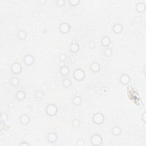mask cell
Listing matches in <instances>:
<instances>
[{
	"label": "cell",
	"mask_w": 146,
	"mask_h": 146,
	"mask_svg": "<svg viewBox=\"0 0 146 146\" xmlns=\"http://www.w3.org/2000/svg\"><path fill=\"white\" fill-rule=\"evenodd\" d=\"M73 76L75 80L78 81H81L85 77V73H84V71L83 70L78 69H76L74 72Z\"/></svg>",
	"instance_id": "1"
},
{
	"label": "cell",
	"mask_w": 146,
	"mask_h": 146,
	"mask_svg": "<svg viewBox=\"0 0 146 146\" xmlns=\"http://www.w3.org/2000/svg\"><path fill=\"white\" fill-rule=\"evenodd\" d=\"M103 139L101 136L98 134H95L91 138V143L94 146H98L102 143Z\"/></svg>",
	"instance_id": "2"
},
{
	"label": "cell",
	"mask_w": 146,
	"mask_h": 146,
	"mask_svg": "<svg viewBox=\"0 0 146 146\" xmlns=\"http://www.w3.org/2000/svg\"><path fill=\"white\" fill-rule=\"evenodd\" d=\"M46 112L49 116H54L58 112V109L56 105L51 104L47 106Z\"/></svg>",
	"instance_id": "3"
},
{
	"label": "cell",
	"mask_w": 146,
	"mask_h": 146,
	"mask_svg": "<svg viewBox=\"0 0 146 146\" xmlns=\"http://www.w3.org/2000/svg\"><path fill=\"white\" fill-rule=\"evenodd\" d=\"M92 120L97 125H100V124L103 123L104 120V117L101 113H96L95 114L92 118Z\"/></svg>",
	"instance_id": "4"
},
{
	"label": "cell",
	"mask_w": 146,
	"mask_h": 146,
	"mask_svg": "<svg viewBox=\"0 0 146 146\" xmlns=\"http://www.w3.org/2000/svg\"><path fill=\"white\" fill-rule=\"evenodd\" d=\"M22 66L19 63H14L11 66V70L14 74H19L22 71Z\"/></svg>",
	"instance_id": "5"
},
{
	"label": "cell",
	"mask_w": 146,
	"mask_h": 146,
	"mask_svg": "<svg viewBox=\"0 0 146 146\" xmlns=\"http://www.w3.org/2000/svg\"><path fill=\"white\" fill-rule=\"evenodd\" d=\"M23 62H24L26 65L31 66L32 64H33L34 62V58L33 56H31V55H26L23 58Z\"/></svg>",
	"instance_id": "6"
},
{
	"label": "cell",
	"mask_w": 146,
	"mask_h": 146,
	"mask_svg": "<svg viewBox=\"0 0 146 146\" xmlns=\"http://www.w3.org/2000/svg\"><path fill=\"white\" fill-rule=\"evenodd\" d=\"M70 25L66 22L62 23L59 27V30L62 33H67L70 31Z\"/></svg>",
	"instance_id": "7"
},
{
	"label": "cell",
	"mask_w": 146,
	"mask_h": 146,
	"mask_svg": "<svg viewBox=\"0 0 146 146\" xmlns=\"http://www.w3.org/2000/svg\"><path fill=\"white\" fill-rule=\"evenodd\" d=\"M130 81V78L128 75L123 74L120 77V82L123 84H127Z\"/></svg>",
	"instance_id": "8"
},
{
	"label": "cell",
	"mask_w": 146,
	"mask_h": 146,
	"mask_svg": "<svg viewBox=\"0 0 146 146\" xmlns=\"http://www.w3.org/2000/svg\"><path fill=\"white\" fill-rule=\"evenodd\" d=\"M48 139L50 143L56 142L58 139V136L54 132H50L48 135Z\"/></svg>",
	"instance_id": "9"
},
{
	"label": "cell",
	"mask_w": 146,
	"mask_h": 146,
	"mask_svg": "<svg viewBox=\"0 0 146 146\" xmlns=\"http://www.w3.org/2000/svg\"><path fill=\"white\" fill-rule=\"evenodd\" d=\"M20 120L21 123L23 125H27L29 123L30 121V118L29 116L25 114H23L22 115L20 118Z\"/></svg>",
	"instance_id": "10"
},
{
	"label": "cell",
	"mask_w": 146,
	"mask_h": 146,
	"mask_svg": "<svg viewBox=\"0 0 146 146\" xmlns=\"http://www.w3.org/2000/svg\"><path fill=\"white\" fill-rule=\"evenodd\" d=\"M113 31L116 34H120L123 31V27L120 23H116L113 27Z\"/></svg>",
	"instance_id": "11"
},
{
	"label": "cell",
	"mask_w": 146,
	"mask_h": 146,
	"mask_svg": "<svg viewBox=\"0 0 146 146\" xmlns=\"http://www.w3.org/2000/svg\"><path fill=\"white\" fill-rule=\"evenodd\" d=\"M136 10L139 13H143L146 10V5L144 3L139 2L136 4Z\"/></svg>",
	"instance_id": "12"
},
{
	"label": "cell",
	"mask_w": 146,
	"mask_h": 146,
	"mask_svg": "<svg viewBox=\"0 0 146 146\" xmlns=\"http://www.w3.org/2000/svg\"><path fill=\"white\" fill-rule=\"evenodd\" d=\"M100 67L99 64L97 62H94L92 63L90 66V69L94 73H97L100 70Z\"/></svg>",
	"instance_id": "13"
},
{
	"label": "cell",
	"mask_w": 146,
	"mask_h": 146,
	"mask_svg": "<svg viewBox=\"0 0 146 146\" xmlns=\"http://www.w3.org/2000/svg\"><path fill=\"white\" fill-rule=\"evenodd\" d=\"M111 43V40L108 37H104L101 40V43L103 46H109Z\"/></svg>",
	"instance_id": "14"
},
{
	"label": "cell",
	"mask_w": 146,
	"mask_h": 146,
	"mask_svg": "<svg viewBox=\"0 0 146 146\" xmlns=\"http://www.w3.org/2000/svg\"><path fill=\"white\" fill-rule=\"evenodd\" d=\"M17 99L19 100H23L26 97V94L23 91H19L16 94Z\"/></svg>",
	"instance_id": "15"
},
{
	"label": "cell",
	"mask_w": 146,
	"mask_h": 146,
	"mask_svg": "<svg viewBox=\"0 0 146 146\" xmlns=\"http://www.w3.org/2000/svg\"><path fill=\"white\" fill-rule=\"evenodd\" d=\"M69 71H70V70H69V67L66 66H63L61 68V74L62 75H64V76L68 75L69 74Z\"/></svg>",
	"instance_id": "16"
},
{
	"label": "cell",
	"mask_w": 146,
	"mask_h": 146,
	"mask_svg": "<svg viewBox=\"0 0 146 146\" xmlns=\"http://www.w3.org/2000/svg\"><path fill=\"white\" fill-rule=\"evenodd\" d=\"M122 130L120 127L118 126H114L112 130V134L115 136H119L121 134Z\"/></svg>",
	"instance_id": "17"
},
{
	"label": "cell",
	"mask_w": 146,
	"mask_h": 146,
	"mask_svg": "<svg viewBox=\"0 0 146 146\" xmlns=\"http://www.w3.org/2000/svg\"><path fill=\"white\" fill-rule=\"evenodd\" d=\"M79 50V45L76 43H72L70 46V50L73 53H76Z\"/></svg>",
	"instance_id": "18"
},
{
	"label": "cell",
	"mask_w": 146,
	"mask_h": 146,
	"mask_svg": "<svg viewBox=\"0 0 146 146\" xmlns=\"http://www.w3.org/2000/svg\"><path fill=\"white\" fill-rule=\"evenodd\" d=\"M82 99L80 97L76 96L74 97L73 99V104L75 105V106H79L82 103Z\"/></svg>",
	"instance_id": "19"
},
{
	"label": "cell",
	"mask_w": 146,
	"mask_h": 146,
	"mask_svg": "<svg viewBox=\"0 0 146 146\" xmlns=\"http://www.w3.org/2000/svg\"><path fill=\"white\" fill-rule=\"evenodd\" d=\"M26 35H27V34L25 31H20L18 33V38L21 40H24V39L26 38Z\"/></svg>",
	"instance_id": "20"
},
{
	"label": "cell",
	"mask_w": 146,
	"mask_h": 146,
	"mask_svg": "<svg viewBox=\"0 0 146 146\" xmlns=\"http://www.w3.org/2000/svg\"><path fill=\"white\" fill-rule=\"evenodd\" d=\"M71 84V82L69 79H65L63 82V85L65 87H69Z\"/></svg>",
	"instance_id": "21"
},
{
	"label": "cell",
	"mask_w": 146,
	"mask_h": 146,
	"mask_svg": "<svg viewBox=\"0 0 146 146\" xmlns=\"http://www.w3.org/2000/svg\"><path fill=\"white\" fill-rule=\"evenodd\" d=\"M104 53L105 56H108V57H109V56H112L113 51H112V50L111 49L107 48L105 49Z\"/></svg>",
	"instance_id": "22"
},
{
	"label": "cell",
	"mask_w": 146,
	"mask_h": 146,
	"mask_svg": "<svg viewBox=\"0 0 146 146\" xmlns=\"http://www.w3.org/2000/svg\"><path fill=\"white\" fill-rule=\"evenodd\" d=\"M11 84L14 86H17L19 84V79L16 77L13 78L11 80Z\"/></svg>",
	"instance_id": "23"
},
{
	"label": "cell",
	"mask_w": 146,
	"mask_h": 146,
	"mask_svg": "<svg viewBox=\"0 0 146 146\" xmlns=\"http://www.w3.org/2000/svg\"><path fill=\"white\" fill-rule=\"evenodd\" d=\"M80 125H81V123H80V121L79 120H78V119H75V120H73V125L75 128L79 127Z\"/></svg>",
	"instance_id": "24"
},
{
	"label": "cell",
	"mask_w": 146,
	"mask_h": 146,
	"mask_svg": "<svg viewBox=\"0 0 146 146\" xmlns=\"http://www.w3.org/2000/svg\"><path fill=\"white\" fill-rule=\"evenodd\" d=\"M80 1L79 0H70L69 3L72 6H76L77 5L79 4Z\"/></svg>",
	"instance_id": "25"
},
{
	"label": "cell",
	"mask_w": 146,
	"mask_h": 146,
	"mask_svg": "<svg viewBox=\"0 0 146 146\" xmlns=\"http://www.w3.org/2000/svg\"><path fill=\"white\" fill-rule=\"evenodd\" d=\"M8 119V115L6 114H2L1 115V122H5L6 120H7Z\"/></svg>",
	"instance_id": "26"
},
{
	"label": "cell",
	"mask_w": 146,
	"mask_h": 146,
	"mask_svg": "<svg viewBox=\"0 0 146 146\" xmlns=\"http://www.w3.org/2000/svg\"><path fill=\"white\" fill-rule=\"evenodd\" d=\"M84 144H85V143H84L83 139H79L76 142V145L78 146H84Z\"/></svg>",
	"instance_id": "27"
},
{
	"label": "cell",
	"mask_w": 146,
	"mask_h": 146,
	"mask_svg": "<svg viewBox=\"0 0 146 146\" xmlns=\"http://www.w3.org/2000/svg\"><path fill=\"white\" fill-rule=\"evenodd\" d=\"M67 58V56L65 54H61L59 56V59L61 62H64Z\"/></svg>",
	"instance_id": "28"
},
{
	"label": "cell",
	"mask_w": 146,
	"mask_h": 146,
	"mask_svg": "<svg viewBox=\"0 0 146 146\" xmlns=\"http://www.w3.org/2000/svg\"><path fill=\"white\" fill-rule=\"evenodd\" d=\"M56 3L58 6H61V7H62V6L65 5V2L63 0H58V1H56Z\"/></svg>",
	"instance_id": "29"
},
{
	"label": "cell",
	"mask_w": 146,
	"mask_h": 146,
	"mask_svg": "<svg viewBox=\"0 0 146 146\" xmlns=\"http://www.w3.org/2000/svg\"><path fill=\"white\" fill-rule=\"evenodd\" d=\"M36 96L38 98L41 99L43 97V93L42 91H38L36 94Z\"/></svg>",
	"instance_id": "30"
},
{
	"label": "cell",
	"mask_w": 146,
	"mask_h": 146,
	"mask_svg": "<svg viewBox=\"0 0 146 146\" xmlns=\"http://www.w3.org/2000/svg\"><path fill=\"white\" fill-rule=\"evenodd\" d=\"M142 120H143V122H144V123H146V112H144L143 114H142Z\"/></svg>",
	"instance_id": "31"
},
{
	"label": "cell",
	"mask_w": 146,
	"mask_h": 146,
	"mask_svg": "<svg viewBox=\"0 0 146 146\" xmlns=\"http://www.w3.org/2000/svg\"><path fill=\"white\" fill-rule=\"evenodd\" d=\"M89 47H90L91 49L94 48H95V43H94L93 42H90V44H89Z\"/></svg>",
	"instance_id": "32"
},
{
	"label": "cell",
	"mask_w": 146,
	"mask_h": 146,
	"mask_svg": "<svg viewBox=\"0 0 146 146\" xmlns=\"http://www.w3.org/2000/svg\"><path fill=\"white\" fill-rule=\"evenodd\" d=\"M20 146H29V144L28 143L24 142L21 143V144H20Z\"/></svg>",
	"instance_id": "33"
}]
</instances>
